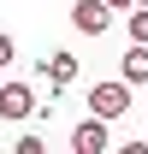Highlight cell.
I'll use <instances>...</instances> for the list:
<instances>
[{
	"label": "cell",
	"instance_id": "1",
	"mask_svg": "<svg viewBox=\"0 0 148 154\" xmlns=\"http://www.w3.org/2000/svg\"><path fill=\"white\" fill-rule=\"evenodd\" d=\"M130 89H136V83H125V77L95 83V89H89V113H101L107 125H113V119H125V113H130Z\"/></svg>",
	"mask_w": 148,
	"mask_h": 154
},
{
	"label": "cell",
	"instance_id": "2",
	"mask_svg": "<svg viewBox=\"0 0 148 154\" xmlns=\"http://www.w3.org/2000/svg\"><path fill=\"white\" fill-rule=\"evenodd\" d=\"M71 148L77 154H107V119H101V113L77 119V125H71Z\"/></svg>",
	"mask_w": 148,
	"mask_h": 154
},
{
	"label": "cell",
	"instance_id": "3",
	"mask_svg": "<svg viewBox=\"0 0 148 154\" xmlns=\"http://www.w3.org/2000/svg\"><path fill=\"white\" fill-rule=\"evenodd\" d=\"M71 24L83 30V36H107L113 6H107V0H77V6H71Z\"/></svg>",
	"mask_w": 148,
	"mask_h": 154
},
{
	"label": "cell",
	"instance_id": "4",
	"mask_svg": "<svg viewBox=\"0 0 148 154\" xmlns=\"http://www.w3.org/2000/svg\"><path fill=\"white\" fill-rule=\"evenodd\" d=\"M36 113V89L30 83H0V119H30Z\"/></svg>",
	"mask_w": 148,
	"mask_h": 154
},
{
	"label": "cell",
	"instance_id": "5",
	"mask_svg": "<svg viewBox=\"0 0 148 154\" xmlns=\"http://www.w3.org/2000/svg\"><path fill=\"white\" fill-rule=\"evenodd\" d=\"M119 77H125V83H148V42H130V48H125Z\"/></svg>",
	"mask_w": 148,
	"mask_h": 154
},
{
	"label": "cell",
	"instance_id": "6",
	"mask_svg": "<svg viewBox=\"0 0 148 154\" xmlns=\"http://www.w3.org/2000/svg\"><path fill=\"white\" fill-rule=\"evenodd\" d=\"M42 71H48V83H59V89H65V83L77 77V54H48V65H42Z\"/></svg>",
	"mask_w": 148,
	"mask_h": 154
},
{
	"label": "cell",
	"instance_id": "7",
	"mask_svg": "<svg viewBox=\"0 0 148 154\" xmlns=\"http://www.w3.org/2000/svg\"><path fill=\"white\" fill-rule=\"evenodd\" d=\"M130 42H148V6L130 12Z\"/></svg>",
	"mask_w": 148,
	"mask_h": 154
},
{
	"label": "cell",
	"instance_id": "8",
	"mask_svg": "<svg viewBox=\"0 0 148 154\" xmlns=\"http://www.w3.org/2000/svg\"><path fill=\"white\" fill-rule=\"evenodd\" d=\"M12 154H42V136H36V131H24V136H18V148H12Z\"/></svg>",
	"mask_w": 148,
	"mask_h": 154
},
{
	"label": "cell",
	"instance_id": "9",
	"mask_svg": "<svg viewBox=\"0 0 148 154\" xmlns=\"http://www.w3.org/2000/svg\"><path fill=\"white\" fill-rule=\"evenodd\" d=\"M12 54H18V48H12V36H6V30H0V71L12 65Z\"/></svg>",
	"mask_w": 148,
	"mask_h": 154
},
{
	"label": "cell",
	"instance_id": "10",
	"mask_svg": "<svg viewBox=\"0 0 148 154\" xmlns=\"http://www.w3.org/2000/svg\"><path fill=\"white\" fill-rule=\"evenodd\" d=\"M107 6H113V12H136V0H107Z\"/></svg>",
	"mask_w": 148,
	"mask_h": 154
},
{
	"label": "cell",
	"instance_id": "11",
	"mask_svg": "<svg viewBox=\"0 0 148 154\" xmlns=\"http://www.w3.org/2000/svg\"><path fill=\"white\" fill-rule=\"evenodd\" d=\"M136 6H148V0H136Z\"/></svg>",
	"mask_w": 148,
	"mask_h": 154
}]
</instances>
